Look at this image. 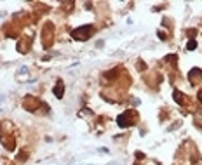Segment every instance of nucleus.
<instances>
[{"label": "nucleus", "instance_id": "obj_4", "mask_svg": "<svg viewBox=\"0 0 202 165\" xmlns=\"http://www.w3.org/2000/svg\"><path fill=\"white\" fill-rule=\"evenodd\" d=\"M195 45H197V42H195V40H192V42L188 44V49L192 51V49H195Z\"/></svg>", "mask_w": 202, "mask_h": 165}, {"label": "nucleus", "instance_id": "obj_1", "mask_svg": "<svg viewBox=\"0 0 202 165\" xmlns=\"http://www.w3.org/2000/svg\"><path fill=\"white\" fill-rule=\"evenodd\" d=\"M92 33V28L91 26H82V28H77V30H73V37L77 38V40H86V35H91Z\"/></svg>", "mask_w": 202, "mask_h": 165}, {"label": "nucleus", "instance_id": "obj_3", "mask_svg": "<svg viewBox=\"0 0 202 165\" xmlns=\"http://www.w3.org/2000/svg\"><path fill=\"white\" fill-rule=\"evenodd\" d=\"M174 99H176L178 103H183V99H181V92L180 91H174Z\"/></svg>", "mask_w": 202, "mask_h": 165}, {"label": "nucleus", "instance_id": "obj_2", "mask_svg": "<svg viewBox=\"0 0 202 165\" xmlns=\"http://www.w3.org/2000/svg\"><path fill=\"white\" fill-rule=\"evenodd\" d=\"M63 92H65V84L63 82H58L54 87V96L56 97H63Z\"/></svg>", "mask_w": 202, "mask_h": 165}, {"label": "nucleus", "instance_id": "obj_5", "mask_svg": "<svg viewBox=\"0 0 202 165\" xmlns=\"http://www.w3.org/2000/svg\"><path fill=\"white\" fill-rule=\"evenodd\" d=\"M199 99H201V103H202V92H199Z\"/></svg>", "mask_w": 202, "mask_h": 165}]
</instances>
